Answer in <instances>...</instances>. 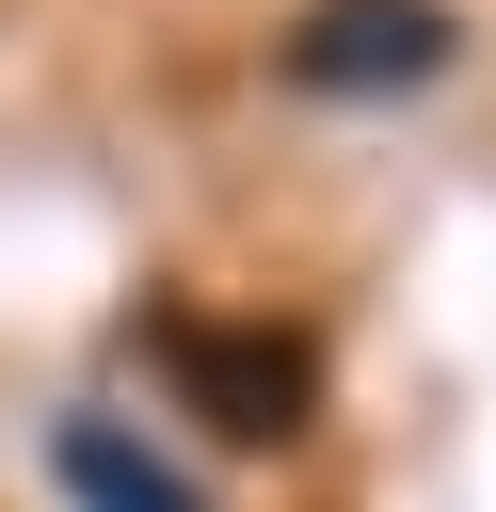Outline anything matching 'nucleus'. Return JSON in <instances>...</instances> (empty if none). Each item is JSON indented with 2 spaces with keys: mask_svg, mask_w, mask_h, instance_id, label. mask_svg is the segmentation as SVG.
Returning a JSON list of instances; mask_svg holds the SVG:
<instances>
[{
  "mask_svg": "<svg viewBox=\"0 0 496 512\" xmlns=\"http://www.w3.org/2000/svg\"><path fill=\"white\" fill-rule=\"evenodd\" d=\"M448 48H464L448 0H304L272 32V64L304 96H416V80H448Z\"/></svg>",
  "mask_w": 496,
  "mask_h": 512,
  "instance_id": "2",
  "label": "nucleus"
},
{
  "mask_svg": "<svg viewBox=\"0 0 496 512\" xmlns=\"http://www.w3.org/2000/svg\"><path fill=\"white\" fill-rule=\"evenodd\" d=\"M144 368L176 384V416L208 448H288L320 416V352L288 320H224V304H144Z\"/></svg>",
  "mask_w": 496,
  "mask_h": 512,
  "instance_id": "1",
  "label": "nucleus"
},
{
  "mask_svg": "<svg viewBox=\"0 0 496 512\" xmlns=\"http://www.w3.org/2000/svg\"><path fill=\"white\" fill-rule=\"evenodd\" d=\"M48 464H64V496H80V512H208V496H192V464L128 448V416H64V432H48Z\"/></svg>",
  "mask_w": 496,
  "mask_h": 512,
  "instance_id": "3",
  "label": "nucleus"
}]
</instances>
